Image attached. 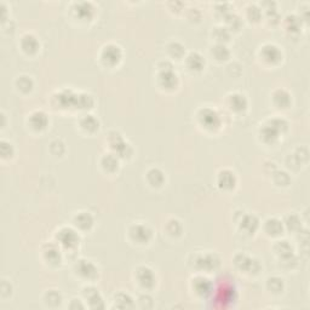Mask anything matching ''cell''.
<instances>
[{
    "mask_svg": "<svg viewBox=\"0 0 310 310\" xmlns=\"http://www.w3.org/2000/svg\"><path fill=\"white\" fill-rule=\"evenodd\" d=\"M287 128L289 123L284 118H271L259 128L260 139L267 144H274L279 139L280 134L286 132Z\"/></svg>",
    "mask_w": 310,
    "mask_h": 310,
    "instance_id": "1",
    "label": "cell"
},
{
    "mask_svg": "<svg viewBox=\"0 0 310 310\" xmlns=\"http://www.w3.org/2000/svg\"><path fill=\"white\" fill-rule=\"evenodd\" d=\"M197 122L199 124L207 131H216L221 127L222 120L219 114L217 113V111L212 108H208V107H205V108H200L197 111Z\"/></svg>",
    "mask_w": 310,
    "mask_h": 310,
    "instance_id": "2",
    "label": "cell"
},
{
    "mask_svg": "<svg viewBox=\"0 0 310 310\" xmlns=\"http://www.w3.org/2000/svg\"><path fill=\"white\" fill-rule=\"evenodd\" d=\"M108 143L119 158H130L132 155L133 150L131 145L125 142L122 134L117 131H111L108 133Z\"/></svg>",
    "mask_w": 310,
    "mask_h": 310,
    "instance_id": "3",
    "label": "cell"
},
{
    "mask_svg": "<svg viewBox=\"0 0 310 310\" xmlns=\"http://www.w3.org/2000/svg\"><path fill=\"white\" fill-rule=\"evenodd\" d=\"M134 279L136 282L142 287L143 290H153L156 285V275L152 268L147 267V265H139L138 268L134 270Z\"/></svg>",
    "mask_w": 310,
    "mask_h": 310,
    "instance_id": "4",
    "label": "cell"
},
{
    "mask_svg": "<svg viewBox=\"0 0 310 310\" xmlns=\"http://www.w3.org/2000/svg\"><path fill=\"white\" fill-rule=\"evenodd\" d=\"M128 237L134 244L144 245L150 241L153 237L152 229L144 223H133L128 228Z\"/></svg>",
    "mask_w": 310,
    "mask_h": 310,
    "instance_id": "5",
    "label": "cell"
},
{
    "mask_svg": "<svg viewBox=\"0 0 310 310\" xmlns=\"http://www.w3.org/2000/svg\"><path fill=\"white\" fill-rule=\"evenodd\" d=\"M56 240L57 245L59 246L70 249L76 248V246L79 245V240H80V239H79V234L76 233V230L68 227H62L61 229L57 232Z\"/></svg>",
    "mask_w": 310,
    "mask_h": 310,
    "instance_id": "6",
    "label": "cell"
},
{
    "mask_svg": "<svg viewBox=\"0 0 310 310\" xmlns=\"http://www.w3.org/2000/svg\"><path fill=\"white\" fill-rule=\"evenodd\" d=\"M74 273L86 281H93L98 276V268L87 259H79L74 264Z\"/></svg>",
    "mask_w": 310,
    "mask_h": 310,
    "instance_id": "7",
    "label": "cell"
},
{
    "mask_svg": "<svg viewBox=\"0 0 310 310\" xmlns=\"http://www.w3.org/2000/svg\"><path fill=\"white\" fill-rule=\"evenodd\" d=\"M101 61H102L106 65L109 67H114L118 63L122 61L123 59V51L120 46L117 44H107L101 50Z\"/></svg>",
    "mask_w": 310,
    "mask_h": 310,
    "instance_id": "8",
    "label": "cell"
},
{
    "mask_svg": "<svg viewBox=\"0 0 310 310\" xmlns=\"http://www.w3.org/2000/svg\"><path fill=\"white\" fill-rule=\"evenodd\" d=\"M234 264L241 273L248 274H258L260 270V264L253 257L248 256L246 253H238L234 257Z\"/></svg>",
    "mask_w": 310,
    "mask_h": 310,
    "instance_id": "9",
    "label": "cell"
},
{
    "mask_svg": "<svg viewBox=\"0 0 310 310\" xmlns=\"http://www.w3.org/2000/svg\"><path fill=\"white\" fill-rule=\"evenodd\" d=\"M195 267L199 270L204 271H213L216 270L221 264V259L216 253H204L199 254L195 259Z\"/></svg>",
    "mask_w": 310,
    "mask_h": 310,
    "instance_id": "10",
    "label": "cell"
},
{
    "mask_svg": "<svg viewBox=\"0 0 310 310\" xmlns=\"http://www.w3.org/2000/svg\"><path fill=\"white\" fill-rule=\"evenodd\" d=\"M191 290H193L194 292H195V295L199 296V297L206 298L213 291V284L211 282L210 279L206 278V276L196 275L195 278L191 280Z\"/></svg>",
    "mask_w": 310,
    "mask_h": 310,
    "instance_id": "11",
    "label": "cell"
},
{
    "mask_svg": "<svg viewBox=\"0 0 310 310\" xmlns=\"http://www.w3.org/2000/svg\"><path fill=\"white\" fill-rule=\"evenodd\" d=\"M83 293L85 302H86V306L89 307V308L91 309L104 308V301L97 289H95V287L92 286H87L84 289Z\"/></svg>",
    "mask_w": 310,
    "mask_h": 310,
    "instance_id": "12",
    "label": "cell"
},
{
    "mask_svg": "<svg viewBox=\"0 0 310 310\" xmlns=\"http://www.w3.org/2000/svg\"><path fill=\"white\" fill-rule=\"evenodd\" d=\"M260 57L263 61L269 63V64H275L279 63L282 59V52L274 44H264L260 48Z\"/></svg>",
    "mask_w": 310,
    "mask_h": 310,
    "instance_id": "13",
    "label": "cell"
},
{
    "mask_svg": "<svg viewBox=\"0 0 310 310\" xmlns=\"http://www.w3.org/2000/svg\"><path fill=\"white\" fill-rule=\"evenodd\" d=\"M158 83L163 89L174 90L178 85V75L174 72V69L159 70Z\"/></svg>",
    "mask_w": 310,
    "mask_h": 310,
    "instance_id": "14",
    "label": "cell"
},
{
    "mask_svg": "<svg viewBox=\"0 0 310 310\" xmlns=\"http://www.w3.org/2000/svg\"><path fill=\"white\" fill-rule=\"evenodd\" d=\"M227 103L230 111L235 112V113H241L248 108V98L244 93L240 92L230 93L227 98Z\"/></svg>",
    "mask_w": 310,
    "mask_h": 310,
    "instance_id": "15",
    "label": "cell"
},
{
    "mask_svg": "<svg viewBox=\"0 0 310 310\" xmlns=\"http://www.w3.org/2000/svg\"><path fill=\"white\" fill-rule=\"evenodd\" d=\"M43 257L45 262H48L50 265H59L61 263V249L59 245L55 244H49L45 245L43 248Z\"/></svg>",
    "mask_w": 310,
    "mask_h": 310,
    "instance_id": "16",
    "label": "cell"
},
{
    "mask_svg": "<svg viewBox=\"0 0 310 310\" xmlns=\"http://www.w3.org/2000/svg\"><path fill=\"white\" fill-rule=\"evenodd\" d=\"M217 183L219 188L223 189V190H232L235 185H237V176H235V174L232 170L224 169L219 171Z\"/></svg>",
    "mask_w": 310,
    "mask_h": 310,
    "instance_id": "17",
    "label": "cell"
},
{
    "mask_svg": "<svg viewBox=\"0 0 310 310\" xmlns=\"http://www.w3.org/2000/svg\"><path fill=\"white\" fill-rule=\"evenodd\" d=\"M205 57L196 51H191L186 55V64L191 72H201L205 67Z\"/></svg>",
    "mask_w": 310,
    "mask_h": 310,
    "instance_id": "18",
    "label": "cell"
},
{
    "mask_svg": "<svg viewBox=\"0 0 310 310\" xmlns=\"http://www.w3.org/2000/svg\"><path fill=\"white\" fill-rule=\"evenodd\" d=\"M48 124H49V118L43 111H35L29 115L28 125L31 126V128H33L34 131L45 130Z\"/></svg>",
    "mask_w": 310,
    "mask_h": 310,
    "instance_id": "19",
    "label": "cell"
},
{
    "mask_svg": "<svg viewBox=\"0 0 310 310\" xmlns=\"http://www.w3.org/2000/svg\"><path fill=\"white\" fill-rule=\"evenodd\" d=\"M239 226H240L241 232H244V234L252 235L254 234V232H256L257 229H258L259 221L256 216L248 213V215H244L243 217H241Z\"/></svg>",
    "mask_w": 310,
    "mask_h": 310,
    "instance_id": "20",
    "label": "cell"
},
{
    "mask_svg": "<svg viewBox=\"0 0 310 310\" xmlns=\"http://www.w3.org/2000/svg\"><path fill=\"white\" fill-rule=\"evenodd\" d=\"M22 51L26 52L27 55H33L35 54L40 48V44L38 42V38L35 37L32 33H26L23 37L21 38L20 42Z\"/></svg>",
    "mask_w": 310,
    "mask_h": 310,
    "instance_id": "21",
    "label": "cell"
},
{
    "mask_svg": "<svg viewBox=\"0 0 310 310\" xmlns=\"http://www.w3.org/2000/svg\"><path fill=\"white\" fill-rule=\"evenodd\" d=\"M74 13L78 16L80 20H91L93 13H95V9H93V5L91 2L87 1H80V2H74Z\"/></svg>",
    "mask_w": 310,
    "mask_h": 310,
    "instance_id": "22",
    "label": "cell"
},
{
    "mask_svg": "<svg viewBox=\"0 0 310 310\" xmlns=\"http://www.w3.org/2000/svg\"><path fill=\"white\" fill-rule=\"evenodd\" d=\"M145 178H147L148 185L153 186V188H159L165 182V175L158 167H152V169L148 170L147 174H145Z\"/></svg>",
    "mask_w": 310,
    "mask_h": 310,
    "instance_id": "23",
    "label": "cell"
},
{
    "mask_svg": "<svg viewBox=\"0 0 310 310\" xmlns=\"http://www.w3.org/2000/svg\"><path fill=\"white\" fill-rule=\"evenodd\" d=\"M73 223L78 229L89 230L93 226V217L90 215V212L80 211V212L75 213V216L73 217Z\"/></svg>",
    "mask_w": 310,
    "mask_h": 310,
    "instance_id": "24",
    "label": "cell"
},
{
    "mask_svg": "<svg viewBox=\"0 0 310 310\" xmlns=\"http://www.w3.org/2000/svg\"><path fill=\"white\" fill-rule=\"evenodd\" d=\"M271 100H273L274 106H275L276 108L285 109V108H289V106L291 103V96L286 90L278 89L273 92Z\"/></svg>",
    "mask_w": 310,
    "mask_h": 310,
    "instance_id": "25",
    "label": "cell"
},
{
    "mask_svg": "<svg viewBox=\"0 0 310 310\" xmlns=\"http://www.w3.org/2000/svg\"><path fill=\"white\" fill-rule=\"evenodd\" d=\"M79 125H80V127L83 128L85 132L93 133L100 127V122H98V119L95 115L85 114L79 120Z\"/></svg>",
    "mask_w": 310,
    "mask_h": 310,
    "instance_id": "26",
    "label": "cell"
},
{
    "mask_svg": "<svg viewBox=\"0 0 310 310\" xmlns=\"http://www.w3.org/2000/svg\"><path fill=\"white\" fill-rule=\"evenodd\" d=\"M264 232L270 237H278L284 232V222L275 217L268 218L264 222Z\"/></svg>",
    "mask_w": 310,
    "mask_h": 310,
    "instance_id": "27",
    "label": "cell"
},
{
    "mask_svg": "<svg viewBox=\"0 0 310 310\" xmlns=\"http://www.w3.org/2000/svg\"><path fill=\"white\" fill-rule=\"evenodd\" d=\"M101 167L106 172H115L119 167V156L117 154H113V153H108V154H104L102 158H101Z\"/></svg>",
    "mask_w": 310,
    "mask_h": 310,
    "instance_id": "28",
    "label": "cell"
},
{
    "mask_svg": "<svg viewBox=\"0 0 310 310\" xmlns=\"http://www.w3.org/2000/svg\"><path fill=\"white\" fill-rule=\"evenodd\" d=\"M113 304L115 308L119 309H128V308H133L136 304L128 293L125 292H118L114 295L113 298Z\"/></svg>",
    "mask_w": 310,
    "mask_h": 310,
    "instance_id": "29",
    "label": "cell"
},
{
    "mask_svg": "<svg viewBox=\"0 0 310 310\" xmlns=\"http://www.w3.org/2000/svg\"><path fill=\"white\" fill-rule=\"evenodd\" d=\"M211 56L218 62H224L228 61L230 59V51L227 48L226 44H215V45L211 48Z\"/></svg>",
    "mask_w": 310,
    "mask_h": 310,
    "instance_id": "30",
    "label": "cell"
},
{
    "mask_svg": "<svg viewBox=\"0 0 310 310\" xmlns=\"http://www.w3.org/2000/svg\"><path fill=\"white\" fill-rule=\"evenodd\" d=\"M43 301L46 307L56 308V307L61 306L62 295L60 293V291H57V290H48L45 293H44Z\"/></svg>",
    "mask_w": 310,
    "mask_h": 310,
    "instance_id": "31",
    "label": "cell"
},
{
    "mask_svg": "<svg viewBox=\"0 0 310 310\" xmlns=\"http://www.w3.org/2000/svg\"><path fill=\"white\" fill-rule=\"evenodd\" d=\"M15 86L22 93H29L33 90L34 83H33V79L31 76L26 75V74H22V75L16 78Z\"/></svg>",
    "mask_w": 310,
    "mask_h": 310,
    "instance_id": "32",
    "label": "cell"
},
{
    "mask_svg": "<svg viewBox=\"0 0 310 310\" xmlns=\"http://www.w3.org/2000/svg\"><path fill=\"white\" fill-rule=\"evenodd\" d=\"M166 234L170 237H180L183 232V226L176 218H170L165 224Z\"/></svg>",
    "mask_w": 310,
    "mask_h": 310,
    "instance_id": "33",
    "label": "cell"
},
{
    "mask_svg": "<svg viewBox=\"0 0 310 310\" xmlns=\"http://www.w3.org/2000/svg\"><path fill=\"white\" fill-rule=\"evenodd\" d=\"M166 49H167V52H169V55L172 57V59L180 60V59H182L186 54L185 46H183L180 42H176V40H175V42H170L169 44H167Z\"/></svg>",
    "mask_w": 310,
    "mask_h": 310,
    "instance_id": "34",
    "label": "cell"
},
{
    "mask_svg": "<svg viewBox=\"0 0 310 310\" xmlns=\"http://www.w3.org/2000/svg\"><path fill=\"white\" fill-rule=\"evenodd\" d=\"M212 37L216 44H226L230 38V31L226 26H218L212 28Z\"/></svg>",
    "mask_w": 310,
    "mask_h": 310,
    "instance_id": "35",
    "label": "cell"
},
{
    "mask_svg": "<svg viewBox=\"0 0 310 310\" xmlns=\"http://www.w3.org/2000/svg\"><path fill=\"white\" fill-rule=\"evenodd\" d=\"M267 289L273 295H280L285 289L284 280L279 278V276H271L267 280Z\"/></svg>",
    "mask_w": 310,
    "mask_h": 310,
    "instance_id": "36",
    "label": "cell"
},
{
    "mask_svg": "<svg viewBox=\"0 0 310 310\" xmlns=\"http://www.w3.org/2000/svg\"><path fill=\"white\" fill-rule=\"evenodd\" d=\"M224 20H226V27L229 31H239L243 24L241 18L235 13H227L224 16Z\"/></svg>",
    "mask_w": 310,
    "mask_h": 310,
    "instance_id": "37",
    "label": "cell"
},
{
    "mask_svg": "<svg viewBox=\"0 0 310 310\" xmlns=\"http://www.w3.org/2000/svg\"><path fill=\"white\" fill-rule=\"evenodd\" d=\"M284 227H286L290 232H297L302 228L301 218L295 213H290L284 222Z\"/></svg>",
    "mask_w": 310,
    "mask_h": 310,
    "instance_id": "38",
    "label": "cell"
},
{
    "mask_svg": "<svg viewBox=\"0 0 310 310\" xmlns=\"http://www.w3.org/2000/svg\"><path fill=\"white\" fill-rule=\"evenodd\" d=\"M75 104H78L79 108H83V109H87V108H91L92 104H93V98L90 93H76V101Z\"/></svg>",
    "mask_w": 310,
    "mask_h": 310,
    "instance_id": "39",
    "label": "cell"
},
{
    "mask_svg": "<svg viewBox=\"0 0 310 310\" xmlns=\"http://www.w3.org/2000/svg\"><path fill=\"white\" fill-rule=\"evenodd\" d=\"M0 153H1L2 159H10L13 155V145L10 142L1 139L0 142Z\"/></svg>",
    "mask_w": 310,
    "mask_h": 310,
    "instance_id": "40",
    "label": "cell"
},
{
    "mask_svg": "<svg viewBox=\"0 0 310 310\" xmlns=\"http://www.w3.org/2000/svg\"><path fill=\"white\" fill-rule=\"evenodd\" d=\"M274 182L276 186H287L290 183V176L284 171H276L274 174Z\"/></svg>",
    "mask_w": 310,
    "mask_h": 310,
    "instance_id": "41",
    "label": "cell"
},
{
    "mask_svg": "<svg viewBox=\"0 0 310 310\" xmlns=\"http://www.w3.org/2000/svg\"><path fill=\"white\" fill-rule=\"evenodd\" d=\"M246 10H248L246 11L248 12V17L251 21H258L262 17V10L258 6H256V5H248Z\"/></svg>",
    "mask_w": 310,
    "mask_h": 310,
    "instance_id": "42",
    "label": "cell"
},
{
    "mask_svg": "<svg viewBox=\"0 0 310 310\" xmlns=\"http://www.w3.org/2000/svg\"><path fill=\"white\" fill-rule=\"evenodd\" d=\"M11 293H12V285H11L10 281L2 279L1 285H0V295H1L2 298H7L9 296H11Z\"/></svg>",
    "mask_w": 310,
    "mask_h": 310,
    "instance_id": "43",
    "label": "cell"
},
{
    "mask_svg": "<svg viewBox=\"0 0 310 310\" xmlns=\"http://www.w3.org/2000/svg\"><path fill=\"white\" fill-rule=\"evenodd\" d=\"M285 22H286V28L287 31H298V27H296L295 24H301L302 21L300 20V17H297V16L295 15H289L286 18H285Z\"/></svg>",
    "mask_w": 310,
    "mask_h": 310,
    "instance_id": "44",
    "label": "cell"
},
{
    "mask_svg": "<svg viewBox=\"0 0 310 310\" xmlns=\"http://www.w3.org/2000/svg\"><path fill=\"white\" fill-rule=\"evenodd\" d=\"M86 307V304H84V301H81L80 298H73V300H70V303L68 304V308L70 309H84Z\"/></svg>",
    "mask_w": 310,
    "mask_h": 310,
    "instance_id": "45",
    "label": "cell"
},
{
    "mask_svg": "<svg viewBox=\"0 0 310 310\" xmlns=\"http://www.w3.org/2000/svg\"><path fill=\"white\" fill-rule=\"evenodd\" d=\"M148 302H153V298L150 297L149 295H147V293H143V295H141L138 297V303H139V307H142V308H145L148 309L149 307L147 306Z\"/></svg>",
    "mask_w": 310,
    "mask_h": 310,
    "instance_id": "46",
    "label": "cell"
},
{
    "mask_svg": "<svg viewBox=\"0 0 310 310\" xmlns=\"http://www.w3.org/2000/svg\"><path fill=\"white\" fill-rule=\"evenodd\" d=\"M1 119H2V120H5V114H4V112H1ZM1 127H5V123H2Z\"/></svg>",
    "mask_w": 310,
    "mask_h": 310,
    "instance_id": "47",
    "label": "cell"
}]
</instances>
